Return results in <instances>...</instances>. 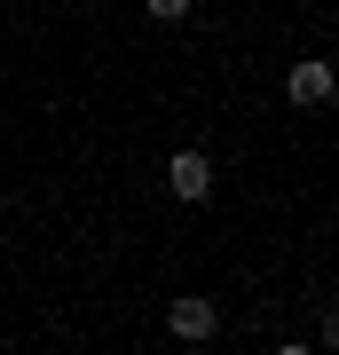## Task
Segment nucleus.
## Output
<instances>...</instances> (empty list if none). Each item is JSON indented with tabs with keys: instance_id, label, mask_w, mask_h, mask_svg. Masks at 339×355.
Instances as JSON below:
<instances>
[{
	"instance_id": "nucleus-4",
	"label": "nucleus",
	"mask_w": 339,
	"mask_h": 355,
	"mask_svg": "<svg viewBox=\"0 0 339 355\" xmlns=\"http://www.w3.org/2000/svg\"><path fill=\"white\" fill-rule=\"evenodd\" d=\"M142 8H150L158 24H182V16H189V0H142Z\"/></svg>"
},
{
	"instance_id": "nucleus-5",
	"label": "nucleus",
	"mask_w": 339,
	"mask_h": 355,
	"mask_svg": "<svg viewBox=\"0 0 339 355\" xmlns=\"http://www.w3.org/2000/svg\"><path fill=\"white\" fill-rule=\"evenodd\" d=\"M315 340H324V347L339 355V308H331V316H324V324H315Z\"/></svg>"
},
{
	"instance_id": "nucleus-3",
	"label": "nucleus",
	"mask_w": 339,
	"mask_h": 355,
	"mask_svg": "<svg viewBox=\"0 0 339 355\" xmlns=\"http://www.w3.org/2000/svg\"><path fill=\"white\" fill-rule=\"evenodd\" d=\"M166 331H174V340H189V347H205V340L221 331V308L198 300V292H189V300H166Z\"/></svg>"
},
{
	"instance_id": "nucleus-1",
	"label": "nucleus",
	"mask_w": 339,
	"mask_h": 355,
	"mask_svg": "<svg viewBox=\"0 0 339 355\" xmlns=\"http://www.w3.org/2000/svg\"><path fill=\"white\" fill-rule=\"evenodd\" d=\"M284 95H292V111H331V95H339V71L324 64V55H300V64L284 71Z\"/></svg>"
},
{
	"instance_id": "nucleus-2",
	"label": "nucleus",
	"mask_w": 339,
	"mask_h": 355,
	"mask_svg": "<svg viewBox=\"0 0 339 355\" xmlns=\"http://www.w3.org/2000/svg\"><path fill=\"white\" fill-rule=\"evenodd\" d=\"M166 190H174L182 205H205V198H214V158H205V150H174V158H166Z\"/></svg>"
}]
</instances>
